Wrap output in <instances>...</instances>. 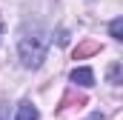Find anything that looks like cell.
Returning a JSON list of instances; mask_svg holds the SVG:
<instances>
[{
    "label": "cell",
    "mask_w": 123,
    "mask_h": 120,
    "mask_svg": "<svg viewBox=\"0 0 123 120\" xmlns=\"http://www.w3.org/2000/svg\"><path fill=\"white\" fill-rule=\"evenodd\" d=\"M46 49H49V34L40 26H26L20 31V40H17V54L20 63L26 69H37L43 60H46Z\"/></svg>",
    "instance_id": "obj_1"
},
{
    "label": "cell",
    "mask_w": 123,
    "mask_h": 120,
    "mask_svg": "<svg viewBox=\"0 0 123 120\" xmlns=\"http://www.w3.org/2000/svg\"><path fill=\"white\" fill-rule=\"evenodd\" d=\"M72 83H74V86L89 89V86H94V72L89 69V66H77V69L72 72Z\"/></svg>",
    "instance_id": "obj_2"
},
{
    "label": "cell",
    "mask_w": 123,
    "mask_h": 120,
    "mask_svg": "<svg viewBox=\"0 0 123 120\" xmlns=\"http://www.w3.org/2000/svg\"><path fill=\"white\" fill-rule=\"evenodd\" d=\"M37 117H40V112H37V106H34V103L23 100V103L17 106V114H14V120H37Z\"/></svg>",
    "instance_id": "obj_3"
},
{
    "label": "cell",
    "mask_w": 123,
    "mask_h": 120,
    "mask_svg": "<svg viewBox=\"0 0 123 120\" xmlns=\"http://www.w3.org/2000/svg\"><path fill=\"white\" fill-rule=\"evenodd\" d=\"M109 31H112V37H115V40H123V20H120V17H115V20H112Z\"/></svg>",
    "instance_id": "obj_4"
},
{
    "label": "cell",
    "mask_w": 123,
    "mask_h": 120,
    "mask_svg": "<svg viewBox=\"0 0 123 120\" xmlns=\"http://www.w3.org/2000/svg\"><path fill=\"white\" fill-rule=\"evenodd\" d=\"M109 83H120V63H112V69H109Z\"/></svg>",
    "instance_id": "obj_5"
},
{
    "label": "cell",
    "mask_w": 123,
    "mask_h": 120,
    "mask_svg": "<svg viewBox=\"0 0 123 120\" xmlns=\"http://www.w3.org/2000/svg\"><path fill=\"white\" fill-rule=\"evenodd\" d=\"M86 120H106V114H103V112H92Z\"/></svg>",
    "instance_id": "obj_6"
},
{
    "label": "cell",
    "mask_w": 123,
    "mask_h": 120,
    "mask_svg": "<svg viewBox=\"0 0 123 120\" xmlns=\"http://www.w3.org/2000/svg\"><path fill=\"white\" fill-rule=\"evenodd\" d=\"M0 120H3V103H0Z\"/></svg>",
    "instance_id": "obj_7"
},
{
    "label": "cell",
    "mask_w": 123,
    "mask_h": 120,
    "mask_svg": "<svg viewBox=\"0 0 123 120\" xmlns=\"http://www.w3.org/2000/svg\"><path fill=\"white\" fill-rule=\"evenodd\" d=\"M0 31H3V20H0Z\"/></svg>",
    "instance_id": "obj_8"
}]
</instances>
